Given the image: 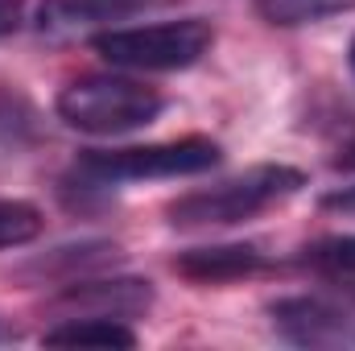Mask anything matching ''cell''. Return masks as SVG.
Returning <instances> with one entry per match:
<instances>
[{
	"label": "cell",
	"mask_w": 355,
	"mask_h": 351,
	"mask_svg": "<svg viewBox=\"0 0 355 351\" xmlns=\"http://www.w3.org/2000/svg\"><path fill=\"white\" fill-rule=\"evenodd\" d=\"M54 112L67 128L87 137H124L145 124H153L166 112V95L141 79L103 71V75H79L58 91Z\"/></svg>",
	"instance_id": "cell-2"
},
{
	"label": "cell",
	"mask_w": 355,
	"mask_h": 351,
	"mask_svg": "<svg viewBox=\"0 0 355 351\" xmlns=\"http://www.w3.org/2000/svg\"><path fill=\"white\" fill-rule=\"evenodd\" d=\"M95 54L120 71H186L215 46L207 17H178L157 25H112L91 33Z\"/></svg>",
	"instance_id": "cell-4"
},
{
	"label": "cell",
	"mask_w": 355,
	"mask_h": 351,
	"mask_svg": "<svg viewBox=\"0 0 355 351\" xmlns=\"http://www.w3.org/2000/svg\"><path fill=\"white\" fill-rule=\"evenodd\" d=\"M153 306V285L141 277H75L50 298L58 318L75 314H107V318H137Z\"/></svg>",
	"instance_id": "cell-6"
},
{
	"label": "cell",
	"mask_w": 355,
	"mask_h": 351,
	"mask_svg": "<svg viewBox=\"0 0 355 351\" xmlns=\"http://www.w3.org/2000/svg\"><path fill=\"white\" fill-rule=\"evenodd\" d=\"M42 343L50 348H137V331L128 327V318H107V314H75V318H58Z\"/></svg>",
	"instance_id": "cell-9"
},
{
	"label": "cell",
	"mask_w": 355,
	"mask_h": 351,
	"mask_svg": "<svg viewBox=\"0 0 355 351\" xmlns=\"http://www.w3.org/2000/svg\"><path fill=\"white\" fill-rule=\"evenodd\" d=\"M302 186H306V174L297 166L265 162V166H252V170H244L236 178H223L215 186L178 194L166 207V215H170L174 228H186V232H194V228H232V223L257 219L261 211L293 198Z\"/></svg>",
	"instance_id": "cell-1"
},
{
	"label": "cell",
	"mask_w": 355,
	"mask_h": 351,
	"mask_svg": "<svg viewBox=\"0 0 355 351\" xmlns=\"http://www.w3.org/2000/svg\"><path fill=\"white\" fill-rule=\"evenodd\" d=\"M21 29V4L17 0H0V37Z\"/></svg>",
	"instance_id": "cell-15"
},
{
	"label": "cell",
	"mask_w": 355,
	"mask_h": 351,
	"mask_svg": "<svg viewBox=\"0 0 355 351\" xmlns=\"http://www.w3.org/2000/svg\"><path fill=\"white\" fill-rule=\"evenodd\" d=\"M261 268H265V252L257 244H207V248H186L174 257V273H182L194 285H227Z\"/></svg>",
	"instance_id": "cell-8"
},
{
	"label": "cell",
	"mask_w": 355,
	"mask_h": 351,
	"mask_svg": "<svg viewBox=\"0 0 355 351\" xmlns=\"http://www.w3.org/2000/svg\"><path fill=\"white\" fill-rule=\"evenodd\" d=\"M347 67H352V75H355V37H352V50H347Z\"/></svg>",
	"instance_id": "cell-17"
},
{
	"label": "cell",
	"mask_w": 355,
	"mask_h": 351,
	"mask_svg": "<svg viewBox=\"0 0 355 351\" xmlns=\"http://www.w3.org/2000/svg\"><path fill=\"white\" fill-rule=\"evenodd\" d=\"M322 207H327V211L355 215V182H352V186H339V190H331V194H322Z\"/></svg>",
	"instance_id": "cell-14"
},
{
	"label": "cell",
	"mask_w": 355,
	"mask_h": 351,
	"mask_svg": "<svg viewBox=\"0 0 355 351\" xmlns=\"http://www.w3.org/2000/svg\"><path fill=\"white\" fill-rule=\"evenodd\" d=\"M12 339H17V331H12V327L0 318V343H12Z\"/></svg>",
	"instance_id": "cell-16"
},
{
	"label": "cell",
	"mask_w": 355,
	"mask_h": 351,
	"mask_svg": "<svg viewBox=\"0 0 355 351\" xmlns=\"http://www.w3.org/2000/svg\"><path fill=\"white\" fill-rule=\"evenodd\" d=\"M302 264L331 281V285H343L355 289V232H339V236H318L302 248Z\"/></svg>",
	"instance_id": "cell-10"
},
{
	"label": "cell",
	"mask_w": 355,
	"mask_h": 351,
	"mask_svg": "<svg viewBox=\"0 0 355 351\" xmlns=\"http://www.w3.org/2000/svg\"><path fill=\"white\" fill-rule=\"evenodd\" d=\"M42 228H46V219H42V211L33 203H25V198H0V252L37 240Z\"/></svg>",
	"instance_id": "cell-13"
},
{
	"label": "cell",
	"mask_w": 355,
	"mask_h": 351,
	"mask_svg": "<svg viewBox=\"0 0 355 351\" xmlns=\"http://www.w3.org/2000/svg\"><path fill=\"white\" fill-rule=\"evenodd\" d=\"M157 4H166V0H42L33 25L50 37H71V33L99 29V25L112 29L116 21H128Z\"/></svg>",
	"instance_id": "cell-7"
},
{
	"label": "cell",
	"mask_w": 355,
	"mask_h": 351,
	"mask_svg": "<svg viewBox=\"0 0 355 351\" xmlns=\"http://www.w3.org/2000/svg\"><path fill=\"white\" fill-rule=\"evenodd\" d=\"M37 132H42V120L29 95L17 87H0V145L25 149L29 141H37Z\"/></svg>",
	"instance_id": "cell-12"
},
{
	"label": "cell",
	"mask_w": 355,
	"mask_h": 351,
	"mask_svg": "<svg viewBox=\"0 0 355 351\" xmlns=\"http://www.w3.org/2000/svg\"><path fill=\"white\" fill-rule=\"evenodd\" d=\"M272 331L297 348H355V289L347 293H289L268 306Z\"/></svg>",
	"instance_id": "cell-5"
},
{
	"label": "cell",
	"mask_w": 355,
	"mask_h": 351,
	"mask_svg": "<svg viewBox=\"0 0 355 351\" xmlns=\"http://www.w3.org/2000/svg\"><path fill=\"white\" fill-rule=\"evenodd\" d=\"M223 162V149L211 137H178L157 145H124V149H87L79 153L67 186H120V182H157V178H194Z\"/></svg>",
	"instance_id": "cell-3"
},
{
	"label": "cell",
	"mask_w": 355,
	"mask_h": 351,
	"mask_svg": "<svg viewBox=\"0 0 355 351\" xmlns=\"http://www.w3.org/2000/svg\"><path fill=\"white\" fill-rule=\"evenodd\" d=\"M257 12L268 25L297 29V25H314V21H331V17L355 12V0H257Z\"/></svg>",
	"instance_id": "cell-11"
}]
</instances>
